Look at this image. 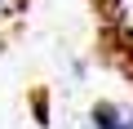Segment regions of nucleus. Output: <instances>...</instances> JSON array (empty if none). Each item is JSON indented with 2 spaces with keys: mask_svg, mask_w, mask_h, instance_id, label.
<instances>
[{
  "mask_svg": "<svg viewBox=\"0 0 133 129\" xmlns=\"http://www.w3.org/2000/svg\"><path fill=\"white\" fill-rule=\"evenodd\" d=\"M89 125L93 129H133V111L120 107V102H93Z\"/></svg>",
  "mask_w": 133,
  "mask_h": 129,
  "instance_id": "1",
  "label": "nucleus"
},
{
  "mask_svg": "<svg viewBox=\"0 0 133 129\" xmlns=\"http://www.w3.org/2000/svg\"><path fill=\"white\" fill-rule=\"evenodd\" d=\"M18 9H22V0H0V27L14 22V18H18Z\"/></svg>",
  "mask_w": 133,
  "mask_h": 129,
  "instance_id": "2",
  "label": "nucleus"
},
{
  "mask_svg": "<svg viewBox=\"0 0 133 129\" xmlns=\"http://www.w3.org/2000/svg\"><path fill=\"white\" fill-rule=\"evenodd\" d=\"M98 5H102L107 14H120V5H124V0H98Z\"/></svg>",
  "mask_w": 133,
  "mask_h": 129,
  "instance_id": "3",
  "label": "nucleus"
}]
</instances>
